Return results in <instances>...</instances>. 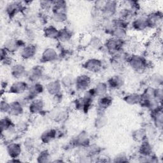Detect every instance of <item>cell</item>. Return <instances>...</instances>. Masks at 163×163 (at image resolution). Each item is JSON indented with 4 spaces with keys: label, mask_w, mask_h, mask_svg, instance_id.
<instances>
[{
    "label": "cell",
    "mask_w": 163,
    "mask_h": 163,
    "mask_svg": "<svg viewBox=\"0 0 163 163\" xmlns=\"http://www.w3.org/2000/svg\"><path fill=\"white\" fill-rule=\"evenodd\" d=\"M110 102H111V101L110 100V99L106 97L101 98V100H100V101H99V103H100L101 107H107L108 106L110 105Z\"/></svg>",
    "instance_id": "13"
},
{
    "label": "cell",
    "mask_w": 163,
    "mask_h": 163,
    "mask_svg": "<svg viewBox=\"0 0 163 163\" xmlns=\"http://www.w3.org/2000/svg\"><path fill=\"white\" fill-rule=\"evenodd\" d=\"M11 125L10 120L8 118H5L1 120V127L2 131H3L4 129L6 130L9 128V127Z\"/></svg>",
    "instance_id": "12"
},
{
    "label": "cell",
    "mask_w": 163,
    "mask_h": 163,
    "mask_svg": "<svg viewBox=\"0 0 163 163\" xmlns=\"http://www.w3.org/2000/svg\"><path fill=\"white\" fill-rule=\"evenodd\" d=\"M35 52V48L33 46L30 45L29 47H27L23 50V55L24 57L25 58H28L32 57Z\"/></svg>",
    "instance_id": "7"
},
{
    "label": "cell",
    "mask_w": 163,
    "mask_h": 163,
    "mask_svg": "<svg viewBox=\"0 0 163 163\" xmlns=\"http://www.w3.org/2000/svg\"><path fill=\"white\" fill-rule=\"evenodd\" d=\"M56 53L53 49H47L43 55V58L45 61H52L55 58Z\"/></svg>",
    "instance_id": "6"
},
{
    "label": "cell",
    "mask_w": 163,
    "mask_h": 163,
    "mask_svg": "<svg viewBox=\"0 0 163 163\" xmlns=\"http://www.w3.org/2000/svg\"><path fill=\"white\" fill-rule=\"evenodd\" d=\"M45 33H46L47 37H51V38H53L55 36L57 37L59 35V33H58V31H57V30L53 27H48L45 31Z\"/></svg>",
    "instance_id": "11"
},
{
    "label": "cell",
    "mask_w": 163,
    "mask_h": 163,
    "mask_svg": "<svg viewBox=\"0 0 163 163\" xmlns=\"http://www.w3.org/2000/svg\"><path fill=\"white\" fill-rule=\"evenodd\" d=\"M89 83V80L86 76H80L77 80L78 87L82 89L86 88V87H87Z\"/></svg>",
    "instance_id": "2"
},
{
    "label": "cell",
    "mask_w": 163,
    "mask_h": 163,
    "mask_svg": "<svg viewBox=\"0 0 163 163\" xmlns=\"http://www.w3.org/2000/svg\"><path fill=\"white\" fill-rule=\"evenodd\" d=\"M131 65L134 68L140 69L144 67V61L139 57H134L131 60Z\"/></svg>",
    "instance_id": "3"
},
{
    "label": "cell",
    "mask_w": 163,
    "mask_h": 163,
    "mask_svg": "<svg viewBox=\"0 0 163 163\" xmlns=\"http://www.w3.org/2000/svg\"><path fill=\"white\" fill-rule=\"evenodd\" d=\"M26 89V84L24 82H16L14 83L10 88L11 93H20Z\"/></svg>",
    "instance_id": "1"
},
{
    "label": "cell",
    "mask_w": 163,
    "mask_h": 163,
    "mask_svg": "<svg viewBox=\"0 0 163 163\" xmlns=\"http://www.w3.org/2000/svg\"><path fill=\"white\" fill-rule=\"evenodd\" d=\"M8 151L12 157H16L19 154L20 147L17 144H11L8 147Z\"/></svg>",
    "instance_id": "4"
},
{
    "label": "cell",
    "mask_w": 163,
    "mask_h": 163,
    "mask_svg": "<svg viewBox=\"0 0 163 163\" xmlns=\"http://www.w3.org/2000/svg\"><path fill=\"white\" fill-rule=\"evenodd\" d=\"M24 68L23 66L17 65L14 66L12 69V73L13 75L15 76V77H20V76H22V75L24 73Z\"/></svg>",
    "instance_id": "8"
},
{
    "label": "cell",
    "mask_w": 163,
    "mask_h": 163,
    "mask_svg": "<svg viewBox=\"0 0 163 163\" xmlns=\"http://www.w3.org/2000/svg\"><path fill=\"white\" fill-rule=\"evenodd\" d=\"M10 112H11L12 114L14 115H17L22 112V108H21V107L17 103L12 104V105H10Z\"/></svg>",
    "instance_id": "9"
},
{
    "label": "cell",
    "mask_w": 163,
    "mask_h": 163,
    "mask_svg": "<svg viewBox=\"0 0 163 163\" xmlns=\"http://www.w3.org/2000/svg\"><path fill=\"white\" fill-rule=\"evenodd\" d=\"M42 101L41 100H37L35 101L34 103H32L31 107H30V110L33 112H38L39 110H41V107H42Z\"/></svg>",
    "instance_id": "10"
},
{
    "label": "cell",
    "mask_w": 163,
    "mask_h": 163,
    "mask_svg": "<svg viewBox=\"0 0 163 163\" xmlns=\"http://www.w3.org/2000/svg\"><path fill=\"white\" fill-rule=\"evenodd\" d=\"M86 68L90 70H97L100 67V62L97 60H90L86 63Z\"/></svg>",
    "instance_id": "5"
},
{
    "label": "cell",
    "mask_w": 163,
    "mask_h": 163,
    "mask_svg": "<svg viewBox=\"0 0 163 163\" xmlns=\"http://www.w3.org/2000/svg\"><path fill=\"white\" fill-rule=\"evenodd\" d=\"M10 105L6 103V101H2L1 103V111L3 112H10Z\"/></svg>",
    "instance_id": "14"
}]
</instances>
